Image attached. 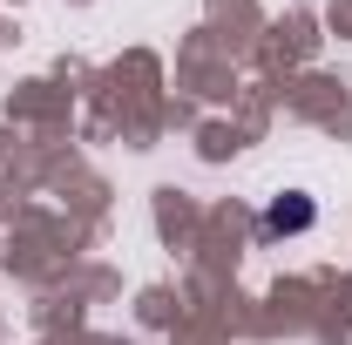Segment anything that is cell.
Here are the masks:
<instances>
[{
	"label": "cell",
	"mask_w": 352,
	"mask_h": 345,
	"mask_svg": "<svg viewBox=\"0 0 352 345\" xmlns=\"http://www.w3.org/2000/svg\"><path fill=\"white\" fill-rule=\"evenodd\" d=\"M311 216H318V203H311L305 190H285V197H271L258 216V237L271 244V237H298V230H311Z\"/></svg>",
	"instance_id": "obj_1"
}]
</instances>
